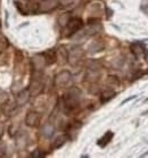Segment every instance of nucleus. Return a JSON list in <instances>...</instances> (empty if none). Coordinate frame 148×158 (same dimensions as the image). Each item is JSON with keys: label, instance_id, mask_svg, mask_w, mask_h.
Masks as SVG:
<instances>
[{"label": "nucleus", "instance_id": "obj_1", "mask_svg": "<svg viewBox=\"0 0 148 158\" xmlns=\"http://www.w3.org/2000/svg\"><path fill=\"white\" fill-rule=\"evenodd\" d=\"M80 99H81V91L80 89L73 86L63 96V108L65 113H71L80 104Z\"/></svg>", "mask_w": 148, "mask_h": 158}, {"label": "nucleus", "instance_id": "obj_2", "mask_svg": "<svg viewBox=\"0 0 148 158\" xmlns=\"http://www.w3.org/2000/svg\"><path fill=\"white\" fill-rule=\"evenodd\" d=\"M44 88V76L41 71H34L32 74V80H31V84H30V94L31 97H36L39 96Z\"/></svg>", "mask_w": 148, "mask_h": 158}, {"label": "nucleus", "instance_id": "obj_3", "mask_svg": "<svg viewBox=\"0 0 148 158\" xmlns=\"http://www.w3.org/2000/svg\"><path fill=\"white\" fill-rule=\"evenodd\" d=\"M72 81V74L69 71H61L55 76L54 83L56 88H66Z\"/></svg>", "mask_w": 148, "mask_h": 158}, {"label": "nucleus", "instance_id": "obj_4", "mask_svg": "<svg viewBox=\"0 0 148 158\" xmlns=\"http://www.w3.org/2000/svg\"><path fill=\"white\" fill-rule=\"evenodd\" d=\"M84 57V51L80 47H72L71 50L69 51V57H67V61L72 66H76L80 61L82 60Z\"/></svg>", "mask_w": 148, "mask_h": 158}, {"label": "nucleus", "instance_id": "obj_5", "mask_svg": "<svg viewBox=\"0 0 148 158\" xmlns=\"http://www.w3.org/2000/svg\"><path fill=\"white\" fill-rule=\"evenodd\" d=\"M65 27L67 29V36H71L72 34L79 32L80 30L82 29L83 22H82V19L79 17H71Z\"/></svg>", "mask_w": 148, "mask_h": 158}, {"label": "nucleus", "instance_id": "obj_6", "mask_svg": "<svg viewBox=\"0 0 148 158\" xmlns=\"http://www.w3.org/2000/svg\"><path fill=\"white\" fill-rule=\"evenodd\" d=\"M59 6L58 0H41L38 4V11L39 13H49Z\"/></svg>", "mask_w": 148, "mask_h": 158}, {"label": "nucleus", "instance_id": "obj_7", "mask_svg": "<svg viewBox=\"0 0 148 158\" xmlns=\"http://www.w3.org/2000/svg\"><path fill=\"white\" fill-rule=\"evenodd\" d=\"M41 122V114L36 110H31L26 114L25 117V124L31 127H36Z\"/></svg>", "mask_w": 148, "mask_h": 158}, {"label": "nucleus", "instance_id": "obj_8", "mask_svg": "<svg viewBox=\"0 0 148 158\" xmlns=\"http://www.w3.org/2000/svg\"><path fill=\"white\" fill-rule=\"evenodd\" d=\"M31 98V94H30L29 89H24L22 90L21 92H18L16 98H15V104L17 105V107H21V106H24V105L30 100Z\"/></svg>", "mask_w": 148, "mask_h": 158}, {"label": "nucleus", "instance_id": "obj_9", "mask_svg": "<svg viewBox=\"0 0 148 158\" xmlns=\"http://www.w3.org/2000/svg\"><path fill=\"white\" fill-rule=\"evenodd\" d=\"M32 67H33V71H41L42 72V69H44V66H46V60H44V55H36L34 57L32 58Z\"/></svg>", "mask_w": 148, "mask_h": 158}, {"label": "nucleus", "instance_id": "obj_10", "mask_svg": "<svg viewBox=\"0 0 148 158\" xmlns=\"http://www.w3.org/2000/svg\"><path fill=\"white\" fill-rule=\"evenodd\" d=\"M131 51H132L137 57H139V56H145V54L147 52L145 44H142L141 42L132 43V44H131Z\"/></svg>", "mask_w": 148, "mask_h": 158}, {"label": "nucleus", "instance_id": "obj_11", "mask_svg": "<svg viewBox=\"0 0 148 158\" xmlns=\"http://www.w3.org/2000/svg\"><path fill=\"white\" fill-rule=\"evenodd\" d=\"M116 96V92L113 89H107L103 91L100 94V102L101 104H106L107 101L112 100L113 98Z\"/></svg>", "mask_w": 148, "mask_h": 158}, {"label": "nucleus", "instance_id": "obj_12", "mask_svg": "<svg viewBox=\"0 0 148 158\" xmlns=\"http://www.w3.org/2000/svg\"><path fill=\"white\" fill-rule=\"evenodd\" d=\"M42 55H44V60H46V64L47 65H53L57 61V54H56L55 50H47Z\"/></svg>", "mask_w": 148, "mask_h": 158}, {"label": "nucleus", "instance_id": "obj_13", "mask_svg": "<svg viewBox=\"0 0 148 158\" xmlns=\"http://www.w3.org/2000/svg\"><path fill=\"white\" fill-rule=\"evenodd\" d=\"M57 54V60H61V64H65L67 63V57H69V51L66 50L65 47H59L58 50L56 51Z\"/></svg>", "mask_w": 148, "mask_h": 158}, {"label": "nucleus", "instance_id": "obj_14", "mask_svg": "<svg viewBox=\"0 0 148 158\" xmlns=\"http://www.w3.org/2000/svg\"><path fill=\"white\" fill-rule=\"evenodd\" d=\"M41 133H42V135H44V138H47V139L51 138L55 133L54 125H53V124H49V123L44 124V125L42 126V129H41Z\"/></svg>", "mask_w": 148, "mask_h": 158}, {"label": "nucleus", "instance_id": "obj_15", "mask_svg": "<svg viewBox=\"0 0 148 158\" xmlns=\"http://www.w3.org/2000/svg\"><path fill=\"white\" fill-rule=\"evenodd\" d=\"M113 137H114V133L112 132V131H108V132H106L103 135V137L98 140V146H100V147H105L107 143H109L111 142V140L113 139Z\"/></svg>", "mask_w": 148, "mask_h": 158}, {"label": "nucleus", "instance_id": "obj_16", "mask_svg": "<svg viewBox=\"0 0 148 158\" xmlns=\"http://www.w3.org/2000/svg\"><path fill=\"white\" fill-rule=\"evenodd\" d=\"M99 77H100L99 71H90V69H88L87 74H86V80L91 83H96L99 80Z\"/></svg>", "mask_w": 148, "mask_h": 158}, {"label": "nucleus", "instance_id": "obj_17", "mask_svg": "<svg viewBox=\"0 0 148 158\" xmlns=\"http://www.w3.org/2000/svg\"><path fill=\"white\" fill-rule=\"evenodd\" d=\"M104 48H105L104 42H101V41H94V42L89 46V52H92V54L99 52V51H101Z\"/></svg>", "mask_w": 148, "mask_h": 158}, {"label": "nucleus", "instance_id": "obj_18", "mask_svg": "<svg viewBox=\"0 0 148 158\" xmlns=\"http://www.w3.org/2000/svg\"><path fill=\"white\" fill-rule=\"evenodd\" d=\"M67 139H69V135H67V134H61V135H59V137L54 141V143H53V148H54V149H58V148H61V146H64V144H65V142L67 141Z\"/></svg>", "mask_w": 148, "mask_h": 158}, {"label": "nucleus", "instance_id": "obj_19", "mask_svg": "<svg viewBox=\"0 0 148 158\" xmlns=\"http://www.w3.org/2000/svg\"><path fill=\"white\" fill-rule=\"evenodd\" d=\"M106 83H107V85L111 88V89H114V88H117L120 86V80L117 76H114V75H109L106 80Z\"/></svg>", "mask_w": 148, "mask_h": 158}, {"label": "nucleus", "instance_id": "obj_20", "mask_svg": "<svg viewBox=\"0 0 148 158\" xmlns=\"http://www.w3.org/2000/svg\"><path fill=\"white\" fill-rule=\"evenodd\" d=\"M15 107H17V105L16 104H13V102H11V101H8V102H6V104L2 106V111H4L5 114L7 116H11V113L14 111Z\"/></svg>", "mask_w": 148, "mask_h": 158}, {"label": "nucleus", "instance_id": "obj_21", "mask_svg": "<svg viewBox=\"0 0 148 158\" xmlns=\"http://www.w3.org/2000/svg\"><path fill=\"white\" fill-rule=\"evenodd\" d=\"M70 18H71V15H70L69 13L61 15V16H59V18H58V24H59L61 26H63V27H65L66 24L69 23Z\"/></svg>", "mask_w": 148, "mask_h": 158}, {"label": "nucleus", "instance_id": "obj_22", "mask_svg": "<svg viewBox=\"0 0 148 158\" xmlns=\"http://www.w3.org/2000/svg\"><path fill=\"white\" fill-rule=\"evenodd\" d=\"M99 69H100V63L99 61L91 59L88 63V69H90V71H99Z\"/></svg>", "mask_w": 148, "mask_h": 158}, {"label": "nucleus", "instance_id": "obj_23", "mask_svg": "<svg viewBox=\"0 0 148 158\" xmlns=\"http://www.w3.org/2000/svg\"><path fill=\"white\" fill-rule=\"evenodd\" d=\"M7 47H8V40H7V38H5V36L0 35V52H1V51H4Z\"/></svg>", "mask_w": 148, "mask_h": 158}, {"label": "nucleus", "instance_id": "obj_24", "mask_svg": "<svg viewBox=\"0 0 148 158\" xmlns=\"http://www.w3.org/2000/svg\"><path fill=\"white\" fill-rule=\"evenodd\" d=\"M5 155H6V146H5V143L0 142V157H2Z\"/></svg>", "mask_w": 148, "mask_h": 158}, {"label": "nucleus", "instance_id": "obj_25", "mask_svg": "<svg viewBox=\"0 0 148 158\" xmlns=\"http://www.w3.org/2000/svg\"><path fill=\"white\" fill-rule=\"evenodd\" d=\"M42 156V154H41V151L39 150V149H36V150H34L31 154V157H33V158H39V157H41Z\"/></svg>", "mask_w": 148, "mask_h": 158}, {"label": "nucleus", "instance_id": "obj_26", "mask_svg": "<svg viewBox=\"0 0 148 158\" xmlns=\"http://www.w3.org/2000/svg\"><path fill=\"white\" fill-rule=\"evenodd\" d=\"M58 1H59V5H61V6H69L74 0H58Z\"/></svg>", "mask_w": 148, "mask_h": 158}, {"label": "nucleus", "instance_id": "obj_27", "mask_svg": "<svg viewBox=\"0 0 148 158\" xmlns=\"http://www.w3.org/2000/svg\"><path fill=\"white\" fill-rule=\"evenodd\" d=\"M136 97H137V96H131L130 98H128V99H125V100H123L122 102H121V105H124V104H126V102H129V101L132 100V99H134Z\"/></svg>", "mask_w": 148, "mask_h": 158}, {"label": "nucleus", "instance_id": "obj_28", "mask_svg": "<svg viewBox=\"0 0 148 158\" xmlns=\"http://www.w3.org/2000/svg\"><path fill=\"white\" fill-rule=\"evenodd\" d=\"M4 133H5V127H4V125H2V124H0V139L2 138Z\"/></svg>", "mask_w": 148, "mask_h": 158}, {"label": "nucleus", "instance_id": "obj_29", "mask_svg": "<svg viewBox=\"0 0 148 158\" xmlns=\"http://www.w3.org/2000/svg\"><path fill=\"white\" fill-rule=\"evenodd\" d=\"M145 58H146V60L148 61V52H146V54H145Z\"/></svg>", "mask_w": 148, "mask_h": 158}, {"label": "nucleus", "instance_id": "obj_30", "mask_svg": "<svg viewBox=\"0 0 148 158\" xmlns=\"http://www.w3.org/2000/svg\"><path fill=\"white\" fill-rule=\"evenodd\" d=\"M142 115H148V110L145 111V113H144V114H142Z\"/></svg>", "mask_w": 148, "mask_h": 158}]
</instances>
